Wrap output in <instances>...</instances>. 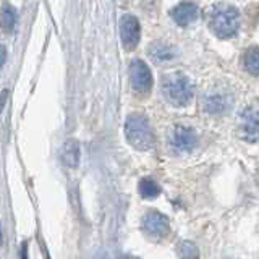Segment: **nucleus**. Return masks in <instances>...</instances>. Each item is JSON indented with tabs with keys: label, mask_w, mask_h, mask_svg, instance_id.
<instances>
[{
	"label": "nucleus",
	"mask_w": 259,
	"mask_h": 259,
	"mask_svg": "<svg viewBox=\"0 0 259 259\" xmlns=\"http://www.w3.org/2000/svg\"><path fill=\"white\" fill-rule=\"evenodd\" d=\"M0 26H2L4 32H13L16 28V10L10 5L5 4L2 7V12H0Z\"/></svg>",
	"instance_id": "obj_12"
},
{
	"label": "nucleus",
	"mask_w": 259,
	"mask_h": 259,
	"mask_svg": "<svg viewBox=\"0 0 259 259\" xmlns=\"http://www.w3.org/2000/svg\"><path fill=\"white\" fill-rule=\"evenodd\" d=\"M125 136L135 149L149 151L154 146V133L148 118L141 113H133L125 121Z\"/></svg>",
	"instance_id": "obj_2"
},
{
	"label": "nucleus",
	"mask_w": 259,
	"mask_h": 259,
	"mask_svg": "<svg viewBox=\"0 0 259 259\" xmlns=\"http://www.w3.org/2000/svg\"><path fill=\"white\" fill-rule=\"evenodd\" d=\"M7 97H8V91L5 89V91L0 93V113L4 112V107H5V102H7Z\"/></svg>",
	"instance_id": "obj_17"
},
{
	"label": "nucleus",
	"mask_w": 259,
	"mask_h": 259,
	"mask_svg": "<svg viewBox=\"0 0 259 259\" xmlns=\"http://www.w3.org/2000/svg\"><path fill=\"white\" fill-rule=\"evenodd\" d=\"M164 91L168 101L175 105H188L193 99L194 86L188 76L183 73H175V75H168L164 81Z\"/></svg>",
	"instance_id": "obj_3"
},
{
	"label": "nucleus",
	"mask_w": 259,
	"mask_h": 259,
	"mask_svg": "<svg viewBox=\"0 0 259 259\" xmlns=\"http://www.w3.org/2000/svg\"><path fill=\"white\" fill-rule=\"evenodd\" d=\"M240 136L248 143L259 141V110L249 109L241 115Z\"/></svg>",
	"instance_id": "obj_8"
},
{
	"label": "nucleus",
	"mask_w": 259,
	"mask_h": 259,
	"mask_svg": "<svg viewBox=\"0 0 259 259\" xmlns=\"http://www.w3.org/2000/svg\"><path fill=\"white\" fill-rule=\"evenodd\" d=\"M243 63L248 73L259 76V47H249L243 55Z\"/></svg>",
	"instance_id": "obj_15"
},
{
	"label": "nucleus",
	"mask_w": 259,
	"mask_h": 259,
	"mask_svg": "<svg viewBox=\"0 0 259 259\" xmlns=\"http://www.w3.org/2000/svg\"><path fill=\"white\" fill-rule=\"evenodd\" d=\"M229 107V101L224 94H209L204 101V109L209 113H222Z\"/></svg>",
	"instance_id": "obj_13"
},
{
	"label": "nucleus",
	"mask_w": 259,
	"mask_h": 259,
	"mask_svg": "<svg viewBox=\"0 0 259 259\" xmlns=\"http://www.w3.org/2000/svg\"><path fill=\"white\" fill-rule=\"evenodd\" d=\"M148 54H149L151 59L156 63H159V65L172 63L177 59V55H178L175 47H172L167 42H160V40H157V42H152L149 46Z\"/></svg>",
	"instance_id": "obj_10"
},
{
	"label": "nucleus",
	"mask_w": 259,
	"mask_h": 259,
	"mask_svg": "<svg viewBox=\"0 0 259 259\" xmlns=\"http://www.w3.org/2000/svg\"><path fill=\"white\" fill-rule=\"evenodd\" d=\"M178 254L182 259H199V251L191 241H182L178 246Z\"/></svg>",
	"instance_id": "obj_16"
},
{
	"label": "nucleus",
	"mask_w": 259,
	"mask_h": 259,
	"mask_svg": "<svg viewBox=\"0 0 259 259\" xmlns=\"http://www.w3.org/2000/svg\"><path fill=\"white\" fill-rule=\"evenodd\" d=\"M140 36H141V26L140 21H138L136 16L133 15H123L120 20V37L121 42H123L125 49L132 51L140 42Z\"/></svg>",
	"instance_id": "obj_6"
},
{
	"label": "nucleus",
	"mask_w": 259,
	"mask_h": 259,
	"mask_svg": "<svg viewBox=\"0 0 259 259\" xmlns=\"http://www.w3.org/2000/svg\"><path fill=\"white\" fill-rule=\"evenodd\" d=\"M130 79L132 86L138 93H149L152 88V73L151 68L143 60H133L130 65Z\"/></svg>",
	"instance_id": "obj_5"
},
{
	"label": "nucleus",
	"mask_w": 259,
	"mask_h": 259,
	"mask_svg": "<svg viewBox=\"0 0 259 259\" xmlns=\"http://www.w3.org/2000/svg\"><path fill=\"white\" fill-rule=\"evenodd\" d=\"M79 157H81V149H79V143L76 140H68L63 144L62 148V159L63 164L70 167V168H76L79 164Z\"/></svg>",
	"instance_id": "obj_11"
},
{
	"label": "nucleus",
	"mask_w": 259,
	"mask_h": 259,
	"mask_svg": "<svg viewBox=\"0 0 259 259\" xmlns=\"http://www.w3.org/2000/svg\"><path fill=\"white\" fill-rule=\"evenodd\" d=\"M199 16V8L194 2H182L172 10V18L180 26H188Z\"/></svg>",
	"instance_id": "obj_9"
},
{
	"label": "nucleus",
	"mask_w": 259,
	"mask_h": 259,
	"mask_svg": "<svg viewBox=\"0 0 259 259\" xmlns=\"http://www.w3.org/2000/svg\"><path fill=\"white\" fill-rule=\"evenodd\" d=\"M198 144V136L190 126L177 125L170 133V146L175 152H191Z\"/></svg>",
	"instance_id": "obj_4"
},
{
	"label": "nucleus",
	"mask_w": 259,
	"mask_h": 259,
	"mask_svg": "<svg viewBox=\"0 0 259 259\" xmlns=\"http://www.w3.org/2000/svg\"><path fill=\"white\" fill-rule=\"evenodd\" d=\"M143 229L146 233L151 235V237L162 238L170 232V224H168V219L164 214L157 212V210H149V212L143 217Z\"/></svg>",
	"instance_id": "obj_7"
},
{
	"label": "nucleus",
	"mask_w": 259,
	"mask_h": 259,
	"mask_svg": "<svg viewBox=\"0 0 259 259\" xmlns=\"http://www.w3.org/2000/svg\"><path fill=\"white\" fill-rule=\"evenodd\" d=\"M209 26L217 37L229 39L237 34L240 28V13L232 5H219L210 13Z\"/></svg>",
	"instance_id": "obj_1"
},
{
	"label": "nucleus",
	"mask_w": 259,
	"mask_h": 259,
	"mask_svg": "<svg viewBox=\"0 0 259 259\" xmlns=\"http://www.w3.org/2000/svg\"><path fill=\"white\" fill-rule=\"evenodd\" d=\"M5 60H7V49L4 46H0V68L4 67Z\"/></svg>",
	"instance_id": "obj_18"
},
{
	"label": "nucleus",
	"mask_w": 259,
	"mask_h": 259,
	"mask_svg": "<svg viewBox=\"0 0 259 259\" xmlns=\"http://www.w3.org/2000/svg\"><path fill=\"white\" fill-rule=\"evenodd\" d=\"M20 256H21V259H28V245H26V243H23L21 251H20Z\"/></svg>",
	"instance_id": "obj_19"
},
{
	"label": "nucleus",
	"mask_w": 259,
	"mask_h": 259,
	"mask_svg": "<svg viewBox=\"0 0 259 259\" xmlns=\"http://www.w3.org/2000/svg\"><path fill=\"white\" fill-rule=\"evenodd\" d=\"M138 190H140V194L144 199H154L160 194V186L157 185V182L154 180V178H149V177L143 178L140 185H138Z\"/></svg>",
	"instance_id": "obj_14"
}]
</instances>
